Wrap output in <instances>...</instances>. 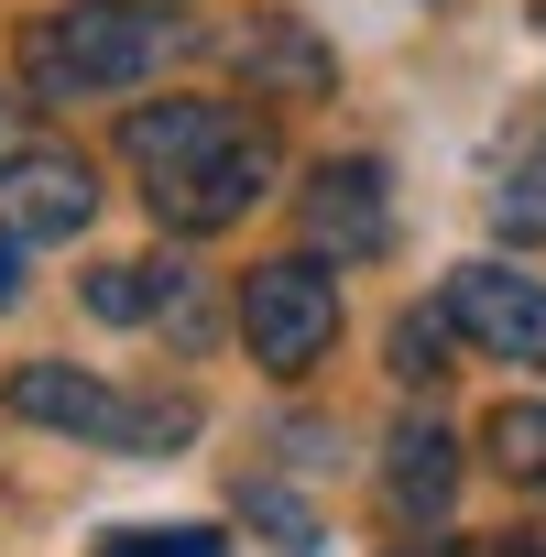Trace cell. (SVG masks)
Segmentation results:
<instances>
[{"label":"cell","instance_id":"cell-1","mask_svg":"<svg viewBox=\"0 0 546 557\" xmlns=\"http://www.w3.org/2000/svg\"><path fill=\"white\" fill-rule=\"evenodd\" d=\"M121 153H132V175H142L153 219H164V230H186V240H208V230L251 219V197L273 186V132H262V121H240L229 99H153V110H132V121H121Z\"/></svg>","mask_w":546,"mask_h":557},{"label":"cell","instance_id":"cell-2","mask_svg":"<svg viewBox=\"0 0 546 557\" xmlns=\"http://www.w3.org/2000/svg\"><path fill=\"white\" fill-rule=\"evenodd\" d=\"M164 23L142 0H77V12H45L23 23V88L34 99H121L164 66Z\"/></svg>","mask_w":546,"mask_h":557},{"label":"cell","instance_id":"cell-3","mask_svg":"<svg viewBox=\"0 0 546 557\" xmlns=\"http://www.w3.org/2000/svg\"><path fill=\"white\" fill-rule=\"evenodd\" d=\"M12 416L23 426H66L88 448H121V459H164L197 437V405L186 394H121V383H88L66 361H23L12 372Z\"/></svg>","mask_w":546,"mask_h":557},{"label":"cell","instance_id":"cell-4","mask_svg":"<svg viewBox=\"0 0 546 557\" xmlns=\"http://www.w3.org/2000/svg\"><path fill=\"white\" fill-rule=\"evenodd\" d=\"M240 339L273 383H296L339 350V273L318 251H285V262H251V285H240Z\"/></svg>","mask_w":546,"mask_h":557},{"label":"cell","instance_id":"cell-5","mask_svg":"<svg viewBox=\"0 0 546 557\" xmlns=\"http://www.w3.org/2000/svg\"><path fill=\"white\" fill-rule=\"evenodd\" d=\"M437 307H448V329H459L470 350L546 372V285H535V273H513V262H459Z\"/></svg>","mask_w":546,"mask_h":557},{"label":"cell","instance_id":"cell-6","mask_svg":"<svg viewBox=\"0 0 546 557\" xmlns=\"http://www.w3.org/2000/svg\"><path fill=\"white\" fill-rule=\"evenodd\" d=\"M88 219H99V175L77 153L34 143V153L0 164V230H12V240H77Z\"/></svg>","mask_w":546,"mask_h":557},{"label":"cell","instance_id":"cell-7","mask_svg":"<svg viewBox=\"0 0 546 557\" xmlns=\"http://www.w3.org/2000/svg\"><path fill=\"white\" fill-rule=\"evenodd\" d=\"M307 240H318V251H383V240H394L383 164H328V175L307 186Z\"/></svg>","mask_w":546,"mask_h":557},{"label":"cell","instance_id":"cell-8","mask_svg":"<svg viewBox=\"0 0 546 557\" xmlns=\"http://www.w3.org/2000/svg\"><path fill=\"white\" fill-rule=\"evenodd\" d=\"M383 481H394V513H415V524H437L448 513V492H459V437L448 426H394V459H383Z\"/></svg>","mask_w":546,"mask_h":557},{"label":"cell","instance_id":"cell-9","mask_svg":"<svg viewBox=\"0 0 546 557\" xmlns=\"http://www.w3.org/2000/svg\"><path fill=\"white\" fill-rule=\"evenodd\" d=\"M153 307H164V273H153V262H99V273H88V318L142 329Z\"/></svg>","mask_w":546,"mask_h":557},{"label":"cell","instance_id":"cell-10","mask_svg":"<svg viewBox=\"0 0 546 557\" xmlns=\"http://www.w3.org/2000/svg\"><path fill=\"white\" fill-rule=\"evenodd\" d=\"M240 55H251V77H285V88H307V99L328 88V55H318V45H307L296 23H262V34L240 45Z\"/></svg>","mask_w":546,"mask_h":557},{"label":"cell","instance_id":"cell-11","mask_svg":"<svg viewBox=\"0 0 546 557\" xmlns=\"http://www.w3.org/2000/svg\"><path fill=\"white\" fill-rule=\"evenodd\" d=\"M492 459H502L513 481H546V405H502V416H492Z\"/></svg>","mask_w":546,"mask_h":557},{"label":"cell","instance_id":"cell-12","mask_svg":"<svg viewBox=\"0 0 546 557\" xmlns=\"http://www.w3.org/2000/svg\"><path fill=\"white\" fill-rule=\"evenodd\" d=\"M437 350H448V307H415V318H394V372H405V383H437V372H448Z\"/></svg>","mask_w":546,"mask_h":557},{"label":"cell","instance_id":"cell-13","mask_svg":"<svg viewBox=\"0 0 546 557\" xmlns=\"http://www.w3.org/2000/svg\"><path fill=\"white\" fill-rule=\"evenodd\" d=\"M492 219H502L513 240H546V153H535V164H513V175L492 186Z\"/></svg>","mask_w":546,"mask_h":557},{"label":"cell","instance_id":"cell-14","mask_svg":"<svg viewBox=\"0 0 546 557\" xmlns=\"http://www.w3.org/2000/svg\"><path fill=\"white\" fill-rule=\"evenodd\" d=\"M99 557H219V535L208 524H121Z\"/></svg>","mask_w":546,"mask_h":557},{"label":"cell","instance_id":"cell-15","mask_svg":"<svg viewBox=\"0 0 546 557\" xmlns=\"http://www.w3.org/2000/svg\"><path fill=\"white\" fill-rule=\"evenodd\" d=\"M12 296H23V240L0 230V307H12Z\"/></svg>","mask_w":546,"mask_h":557}]
</instances>
